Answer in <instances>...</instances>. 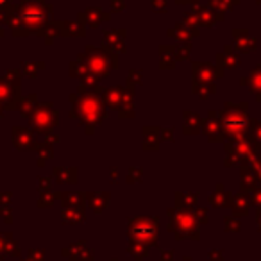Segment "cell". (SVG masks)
Wrapping results in <instances>:
<instances>
[{
	"instance_id": "obj_1",
	"label": "cell",
	"mask_w": 261,
	"mask_h": 261,
	"mask_svg": "<svg viewBox=\"0 0 261 261\" xmlns=\"http://www.w3.org/2000/svg\"><path fill=\"white\" fill-rule=\"evenodd\" d=\"M6 2H8V0H0V6H2V4H6Z\"/></svg>"
}]
</instances>
